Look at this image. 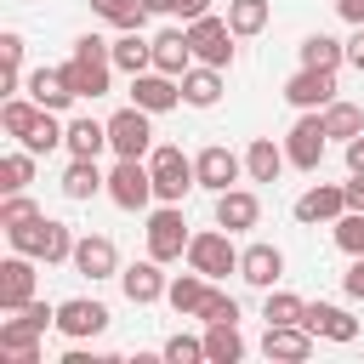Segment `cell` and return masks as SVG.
I'll return each mask as SVG.
<instances>
[{
    "instance_id": "cell-36",
    "label": "cell",
    "mask_w": 364,
    "mask_h": 364,
    "mask_svg": "<svg viewBox=\"0 0 364 364\" xmlns=\"http://www.w3.org/2000/svg\"><path fill=\"white\" fill-rule=\"evenodd\" d=\"M34 119H40V102H34L28 91H11V97L0 102V131H6V136H23Z\"/></svg>"
},
{
    "instance_id": "cell-31",
    "label": "cell",
    "mask_w": 364,
    "mask_h": 364,
    "mask_svg": "<svg viewBox=\"0 0 364 364\" xmlns=\"http://www.w3.org/2000/svg\"><path fill=\"white\" fill-rule=\"evenodd\" d=\"M17 142H23L28 154H51V148H63V142H68V119H57L51 108H40V119H34Z\"/></svg>"
},
{
    "instance_id": "cell-48",
    "label": "cell",
    "mask_w": 364,
    "mask_h": 364,
    "mask_svg": "<svg viewBox=\"0 0 364 364\" xmlns=\"http://www.w3.org/2000/svg\"><path fill=\"white\" fill-rule=\"evenodd\" d=\"M347 171H364V131L347 142Z\"/></svg>"
},
{
    "instance_id": "cell-28",
    "label": "cell",
    "mask_w": 364,
    "mask_h": 364,
    "mask_svg": "<svg viewBox=\"0 0 364 364\" xmlns=\"http://www.w3.org/2000/svg\"><path fill=\"white\" fill-rule=\"evenodd\" d=\"M182 102H188V108H216V102H222V68L193 63V68L182 74Z\"/></svg>"
},
{
    "instance_id": "cell-44",
    "label": "cell",
    "mask_w": 364,
    "mask_h": 364,
    "mask_svg": "<svg viewBox=\"0 0 364 364\" xmlns=\"http://www.w3.org/2000/svg\"><path fill=\"white\" fill-rule=\"evenodd\" d=\"M341 290H347L353 301H364V256H353V267L341 273Z\"/></svg>"
},
{
    "instance_id": "cell-43",
    "label": "cell",
    "mask_w": 364,
    "mask_h": 364,
    "mask_svg": "<svg viewBox=\"0 0 364 364\" xmlns=\"http://www.w3.org/2000/svg\"><path fill=\"white\" fill-rule=\"evenodd\" d=\"M28 216H40V205H34L28 193H6V199H0V228H17V222H28Z\"/></svg>"
},
{
    "instance_id": "cell-38",
    "label": "cell",
    "mask_w": 364,
    "mask_h": 364,
    "mask_svg": "<svg viewBox=\"0 0 364 364\" xmlns=\"http://www.w3.org/2000/svg\"><path fill=\"white\" fill-rule=\"evenodd\" d=\"M318 114H324V131L341 136V142H353V136L364 131V108H358V102H341V97H336V102L318 108Z\"/></svg>"
},
{
    "instance_id": "cell-2",
    "label": "cell",
    "mask_w": 364,
    "mask_h": 364,
    "mask_svg": "<svg viewBox=\"0 0 364 364\" xmlns=\"http://www.w3.org/2000/svg\"><path fill=\"white\" fill-rule=\"evenodd\" d=\"M63 68H68V80H74V91H80V97H108L114 51H108V40H97V34H80Z\"/></svg>"
},
{
    "instance_id": "cell-37",
    "label": "cell",
    "mask_w": 364,
    "mask_h": 364,
    "mask_svg": "<svg viewBox=\"0 0 364 364\" xmlns=\"http://www.w3.org/2000/svg\"><path fill=\"white\" fill-rule=\"evenodd\" d=\"M301 313H307V301L296 296V290H262V318L267 324H301Z\"/></svg>"
},
{
    "instance_id": "cell-50",
    "label": "cell",
    "mask_w": 364,
    "mask_h": 364,
    "mask_svg": "<svg viewBox=\"0 0 364 364\" xmlns=\"http://www.w3.org/2000/svg\"><path fill=\"white\" fill-rule=\"evenodd\" d=\"M142 6H148L154 17H176V0H142Z\"/></svg>"
},
{
    "instance_id": "cell-26",
    "label": "cell",
    "mask_w": 364,
    "mask_h": 364,
    "mask_svg": "<svg viewBox=\"0 0 364 364\" xmlns=\"http://www.w3.org/2000/svg\"><path fill=\"white\" fill-rule=\"evenodd\" d=\"M210 284H216V279H205L199 267H188V273H176V279H171V290H165V301H171V313H182V318H199V307H205V296H210Z\"/></svg>"
},
{
    "instance_id": "cell-33",
    "label": "cell",
    "mask_w": 364,
    "mask_h": 364,
    "mask_svg": "<svg viewBox=\"0 0 364 364\" xmlns=\"http://www.w3.org/2000/svg\"><path fill=\"white\" fill-rule=\"evenodd\" d=\"M267 17H273V0H228V28L239 40H256L267 28Z\"/></svg>"
},
{
    "instance_id": "cell-11",
    "label": "cell",
    "mask_w": 364,
    "mask_h": 364,
    "mask_svg": "<svg viewBox=\"0 0 364 364\" xmlns=\"http://www.w3.org/2000/svg\"><path fill=\"white\" fill-rule=\"evenodd\" d=\"M80 279H119V245L108 239V233H80L74 239V262H68Z\"/></svg>"
},
{
    "instance_id": "cell-15",
    "label": "cell",
    "mask_w": 364,
    "mask_h": 364,
    "mask_svg": "<svg viewBox=\"0 0 364 364\" xmlns=\"http://www.w3.org/2000/svg\"><path fill=\"white\" fill-rule=\"evenodd\" d=\"M57 330L68 341H91V336L108 330V307L91 301V296H68V301H57Z\"/></svg>"
},
{
    "instance_id": "cell-25",
    "label": "cell",
    "mask_w": 364,
    "mask_h": 364,
    "mask_svg": "<svg viewBox=\"0 0 364 364\" xmlns=\"http://www.w3.org/2000/svg\"><path fill=\"white\" fill-rule=\"evenodd\" d=\"M97 193H108V176H102V165L74 154V159H68V171H63V199L85 205V199H97Z\"/></svg>"
},
{
    "instance_id": "cell-24",
    "label": "cell",
    "mask_w": 364,
    "mask_h": 364,
    "mask_svg": "<svg viewBox=\"0 0 364 364\" xmlns=\"http://www.w3.org/2000/svg\"><path fill=\"white\" fill-rule=\"evenodd\" d=\"M154 68H159V74H176V80L193 68L188 28H159V34H154Z\"/></svg>"
},
{
    "instance_id": "cell-42",
    "label": "cell",
    "mask_w": 364,
    "mask_h": 364,
    "mask_svg": "<svg viewBox=\"0 0 364 364\" xmlns=\"http://www.w3.org/2000/svg\"><path fill=\"white\" fill-rule=\"evenodd\" d=\"M199 324H239V301L210 284V296H205V307H199Z\"/></svg>"
},
{
    "instance_id": "cell-3",
    "label": "cell",
    "mask_w": 364,
    "mask_h": 364,
    "mask_svg": "<svg viewBox=\"0 0 364 364\" xmlns=\"http://www.w3.org/2000/svg\"><path fill=\"white\" fill-rule=\"evenodd\" d=\"M148 171H154V199H159V205H182V199L199 188V176H193V154H182L176 142H154Z\"/></svg>"
},
{
    "instance_id": "cell-41",
    "label": "cell",
    "mask_w": 364,
    "mask_h": 364,
    "mask_svg": "<svg viewBox=\"0 0 364 364\" xmlns=\"http://www.w3.org/2000/svg\"><path fill=\"white\" fill-rule=\"evenodd\" d=\"M159 358H165V364H205V336H182V330H176V336L159 347Z\"/></svg>"
},
{
    "instance_id": "cell-46",
    "label": "cell",
    "mask_w": 364,
    "mask_h": 364,
    "mask_svg": "<svg viewBox=\"0 0 364 364\" xmlns=\"http://www.w3.org/2000/svg\"><path fill=\"white\" fill-rule=\"evenodd\" d=\"M347 63L364 74V23H358V28H353V40H347Z\"/></svg>"
},
{
    "instance_id": "cell-5",
    "label": "cell",
    "mask_w": 364,
    "mask_h": 364,
    "mask_svg": "<svg viewBox=\"0 0 364 364\" xmlns=\"http://www.w3.org/2000/svg\"><path fill=\"white\" fill-rule=\"evenodd\" d=\"M182 262L199 267L205 279H228V273H239V245H233L228 228H205V233L188 239V256H182Z\"/></svg>"
},
{
    "instance_id": "cell-32",
    "label": "cell",
    "mask_w": 364,
    "mask_h": 364,
    "mask_svg": "<svg viewBox=\"0 0 364 364\" xmlns=\"http://www.w3.org/2000/svg\"><path fill=\"white\" fill-rule=\"evenodd\" d=\"M239 358H245L239 324H205V364H239Z\"/></svg>"
},
{
    "instance_id": "cell-23",
    "label": "cell",
    "mask_w": 364,
    "mask_h": 364,
    "mask_svg": "<svg viewBox=\"0 0 364 364\" xmlns=\"http://www.w3.org/2000/svg\"><path fill=\"white\" fill-rule=\"evenodd\" d=\"M256 222H262V199H256L250 188H228V193H216V228L245 233V228H256Z\"/></svg>"
},
{
    "instance_id": "cell-7",
    "label": "cell",
    "mask_w": 364,
    "mask_h": 364,
    "mask_svg": "<svg viewBox=\"0 0 364 364\" xmlns=\"http://www.w3.org/2000/svg\"><path fill=\"white\" fill-rule=\"evenodd\" d=\"M324 148H330V131H324V114L318 108H301L296 125L284 131V154L296 171H318L324 165Z\"/></svg>"
},
{
    "instance_id": "cell-21",
    "label": "cell",
    "mask_w": 364,
    "mask_h": 364,
    "mask_svg": "<svg viewBox=\"0 0 364 364\" xmlns=\"http://www.w3.org/2000/svg\"><path fill=\"white\" fill-rule=\"evenodd\" d=\"M40 324L28 318V313H11V318H0V358H11V364H40Z\"/></svg>"
},
{
    "instance_id": "cell-30",
    "label": "cell",
    "mask_w": 364,
    "mask_h": 364,
    "mask_svg": "<svg viewBox=\"0 0 364 364\" xmlns=\"http://www.w3.org/2000/svg\"><path fill=\"white\" fill-rule=\"evenodd\" d=\"M63 148L80 154V159H97V154L108 148V119H91V114L68 119V142H63Z\"/></svg>"
},
{
    "instance_id": "cell-16",
    "label": "cell",
    "mask_w": 364,
    "mask_h": 364,
    "mask_svg": "<svg viewBox=\"0 0 364 364\" xmlns=\"http://www.w3.org/2000/svg\"><path fill=\"white\" fill-rule=\"evenodd\" d=\"M284 102L290 108H330L336 102V68H296L284 80Z\"/></svg>"
},
{
    "instance_id": "cell-29",
    "label": "cell",
    "mask_w": 364,
    "mask_h": 364,
    "mask_svg": "<svg viewBox=\"0 0 364 364\" xmlns=\"http://www.w3.org/2000/svg\"><path fill=\"white\" fill-rule=\"evenodd\" d=\"M108 51H114V68H119V74L154 68V40H142V28H119V40H114Z\"/></svg>"
},
{
    "instance_id": "cell-6",
    "label": "cell",
    "mask_w": 364,
    "mask_h": 364,
    "mask_svg": "<svg viewBox=\"0 0 364 364\" xmlns=\"http://www.w3.org/2000/svg\"><path fill=\"white\" fill-rule=\"evenodd\" d=\"M108 148L119 154V159H148L154 154V114L148 108H119V114H108Z\"/></svg>"
},
{
    "instance_id": "cell-45",
    "label": "cell",
    "mask_w": 364,
    "mask_h": 364,
    "mask_svg": "<svg viewBox=\"0 0 364 364\" xmlns=\"http://www.w3.org/2000/svg\"><path fill=\"white\" fill-rule=\"evenodd\" d=\"M341 188H347V210H364V171H353Z\"/></svg>"
},
{
    "instance_id": "cell-4",
    "label": "cell",
    "mask_w": 364,
    "mask_h": 364,
    "mask_svg": "<svg viewBox=\"0 0 364 364\" xmlns=\"http://www.w3.org/2000/svg\"><path fill=\"white\" fill-rule=\"evenodd\" d=\"M188 28V46H193V63H210V68H233V28H228V17H216V11H205V17H193V23H182Z\"/></svg>"
},
{
    "instance_id": "cell-47",
    "label": "cell",
    "mask_w": 364,
    "mask_h": 364,
    "mask_svg": "<svg viewBox=\"0 0 364 364\" xmlns=\"http://www.w3.org/2000/svg\"><path fill=\"white\" fill-rule=\"evenodd\" d=\"M210 11V0H176V17L182 23H193V17H205Z\"/></svg>"
},
{
    "instance_id": "cell-34",
    "label": "cell",
    "mask_w": 364,
    "mask_h": 364,
    "mask_svg": "<svg viewBox=\"0 0 364 364\" xmlns=\"http://www.w3.org/2000/svg\"><path fill=\"white\" fill-rule=\"evenodd\" d=\"M296 51H301V68H341L347 63V40H330V34H307Z\"/></svg>"
},
{
    "instance_id": "cell-1",
    "label": "cell",
    "mask_w": 364,
    "mask_h": 364,
    "mask_svg": "<svg viewBox=\"0 0 364 364\" xmlns=\"http://www.w3.org/2000/svg\"><path fill=\"white\" fill-rule=\"evenodd\" d=\"M74 228L68 222H57V216H28V222H17V228H6V245L11 250H23V256H34V262H46V267H57V262H74Z\"/></svg>"
},
{
    "instance_id": "cell-27",
    "label": "cell",
    "mask_w": 364,
    "mask_h": 364,
    "mask_svg": "<svg viewBox=\"0 0 364 364\" xmlns=\"http://www.w3.org/2000/svg\"><path fill=\"white\" fill-rule=\"evenodd\" d=\"M284 165H290V154H284V142H273V136H256V142L245 148V176H250V182H279Z\"/></svg>"
},
{
    "instance_id": "cell-20",
    "label": "cell",
    "mask_w": 364,
    "mask_h": 364,
    "mask_svg": "<svg viewBox=\"0 0 364 364\" xmlns=\"http://www.w3.org/2000/svg\"><path fill=\"white\" fill-rule=\"evenodd\" d=\"M239 279H245V284H256V290H273V284L284 279V250H279V245H267V239L245 245V250H239Z\"/></svg>"
},
{
    "instance_id": "cell-12",
    "label": "cell",
    "mask_w": 364,
    "mask_h": 364,
    "mask_svg": "<svg viewBox=\"0 0 364 364\" xmlns=\"http://www.w3.org/2000/svg\"><path fill=\"white\" fill-rule=\"evenodd\" d=\"M341 210H347V188H341V182H313V188L296 193V205H290V216H296L301 228H318V222L330 228Z\"/></svg>"
},
{
    "instance_id": "cell-40",
    "label": "cell",
    "mask_w": 364,
    "mask_h": 364,
    "mask_svg": "<svg viewBox=\"0 0 364 364\" xmlns=\"http://www.w3.org/2000/svg\"><path fill=\"white\" fill-rule=\"evenodd\" d=\"M330 233H336V245H341L347 256H364V210H341V216L330 222Z\"/></svg>"
},
{
    "instance_id": "cell-49",
    "label": "cell",
    "mask_w": 364,
    "mask_h": 364,
    "mask_svg": "<svg viewBox=\"0 0 364 364\" xmlns=\"http://www.w3.org/2000/svg\"><path fill=\"white\" fill-rule=\"evenodd\" d=\"M336 11H341V17H347V23H353V28H358V23H364V0H336Z\"/></svg>"
},
{
    "instance_id": "cell-18",
    "label": "cell",
    "mask_w": 364,
    "mask_h": 364,
    "mask_svg": "<svg viewBox=\"0 0 364 364\" xmlns=\"http://www.w3.org/2000/svg\"><path fill=\"white\" fill-rule=\"evenodd\" d=\"M301 324H307L318 341H336V347H353V341H358V318H353L347 307H336V301H307Z\"/></svg>"
},
{
    "instance_id": "cell-39",
    "label": "cell",
    "mask_w": 364,
    "mask_h": 364,
    "mask_svg": "<svg viewBox=\"0 0 364 364\" xmlns=\"http://www.w3.org/2000/svg\"><path fill=\"white\" fill-rule=\"evenodd\" d=\"M91 11H97L102 23H114V28H142V23L154 17L142 0H91Z\"/></svg>"
},
{
    "instance_id": "cell-14",
    "label": "cell",
    "mask_w": 364,
    "mask_h": 364,
    "mask_svg": "<svg viewBox=\"0 0 364 364\" xmlns=\"http://www.w3.org/2000/svg\"><path fill=\"white\" fill-rule=\"evenodd\" d=\"M119 290H125V301H136V307H154V301H165V290H171V273H165V262L142 256V262L119 267Z\"/></svg>"
},
{
    "instance_id": "cell-19",
    "label": "cell",
    "mask_w": 364,
    "mask_h": 364,
    "mask_svg": "<svg viewBox=\"0 0 364 364\" xmlns=\"http://www.w3.org/2000/svg\"><path fill=\"white\" fill-rule=\"evenodd\" d=\"M23 91H28L40 108H51V114H68V108L80 102V91H74L68 68H34V74L23 80Z\"/></svg>"
},
{
    "instance_id": "cell-17",
    "label": "cell",
    "mask_w": 364,
    "mask_h": 364,
    "mask_svg": "<svg viewBox=\"0 0 364 364\" xmlns=\"http://www.w3.org/2000/svg\"><path fill=\"white\" fill-rule=\"evenodd\" d=\"M131 102L148 108V114H171L182 102V80L159 74V68H142V74H131Z\"/></svg>"
},
{
    "instance_id": "cell-8",
    "label": "cell",
    "mask_w": 364,
    "mask_h": 364,
    "mask_svg": "<svg viewBox=\"0 0 364 364\" xmlns=\"http://www.w3.org/2000/svg\"><path fill=\"white\" fill-rule=\"evenodd\" d=\"M148 256L154 262H182L188 256V222H182V205H159V210H148Z\"/></svg>"
},
{
    "instance_id": "cell-10",
    "label": "cell",
    "mask_w": 364,
    "mask_h": 364,
    "mask_svg": "<svg viewBox=\"0 0 364 364\" xmlns=\"http://www.w3.org/2000/svg\"><path fill=\"white\" fill-rule=\"evenodd\" d=\"M193 176H199L205 193H228V188H239V176H245V154H233V148H222V142H205V148L193 154Z\"/></svg>"
},
{
    "instance_id": "cell-35",
    "label": "cell",
    "mask_w": 364,
    "mask_h": 364,
    "mask_svg": "<svg viewBox=\"0 0 364 364\" xmlns=\"http://www.w3.org/2000/svg\"><path fill=\"white\" fill-rule=\"evenodd\" d=\"M34 159H40V154H28V148L17 142V148L0 159V193H28V182H34Z\"/></svg>"
},
{
    "instance_id": "cell-22",
    "label": "cell",
    "mask_w": 364,
    "mask_h": 364,
    "mask_svg": "<svg viewBox=\"0 0 364 364\" xmlns=\"http://www.w3.org/2000/svg\"><path fill=\"white\" fill-rule=\"evenodd\" d=\"M313 347H318V336L307 324H267V336H262V353L279 364H307Z\"/></svg>"
},
{
    "instance_id": "cell-9",
    "label": "cell",
    "mask_w": 364,
    "mask_h": 364,
    "mask_svg": "<svg viewBox=\"0 0 364 364\" xmlns=\"http://www.w3.org/2000/svg\"><path fill=\"white\" fill-rule=\"evenodd\" d=\"M108 199H114L119 210H148V205H154V171H148V159H114V171H108Z\"/></svg>"
},
{
    "instance_id": "cell-13",
    "label": "cell",
    "mask_w": 364,
    "mask_h": 364,
    "mask_svg": "<svg viewBox=\"0 0 364 364\" xmlns=\"http://www.w3.org/2000/svg\"><path fill=\"white\" fill-rule=\"evenodd\" d=\"M34 284H40V273H34V256L11 250V256L0 262V313H23V307L34 301Z\"/></svg>"
}]
</instances>
